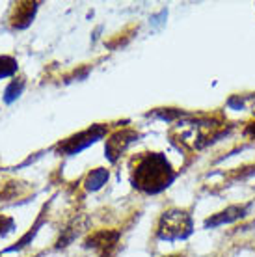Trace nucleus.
I'll return each instance as SVG.
<instances>
[{
    "label": "nucleus",
    "mask_w": 255,
    "mask_h": 257,
    "mask_svg": "<svg viewBox=\"0 0 255 257\" xmlns=\"http://www.w3.org/2000/svg\"><path fill=\"white\" fill-rule=\"evenodd\" d=\"M173 174L170 162L160 153H146L136 161V168L133 170V185L142 192L157 194L170 187L173 181Z\"/></svg>",
    "instance_id": "obj_1"
},
{
    "label": "nucleus",
    "mask_w": 255,
    "mask_h": 257,
    "mask_svg": "<svg viewBox=\"0 0 255 257\" xmlns=\"http://www.w3.org/2000/svg\"><path fill=\"white\" fill-rule=\"evenodd\" d=\"M218 125L211 119H194V121H183L177 125L179 138L192 149H201L207 144L218 138Z\"/></svg>",
    "instance_id": "obj_2"
},
{
    "label": "nucleus",
    "mask_w": 255,
    "mask_h": 257,
    "mask_svg": "<svg viewBox=\"0 0 255 257\" xmlns=\"http://www.w3.org/2000/svg\"><path fill=\"white\" fill-rule=\"evenodd\" d=\"M192 233L190 214L179 209H172L162 214L159 224V238L162 240H179L186 238Z\"/></svg>",
    "instance_id": "obj_3"
},
{
    "label": "nucleus",
    "mask_w": 255,
    "mask_h": 257,
    "mask_svg": "<svg viewBox=\"0 0 255 257\" xmlns=\"http://www.w3.org/2000/svg\"><path fill=\"white\" fill-rule=\"evenodd\" d=\"M104 135V127L102 125H95V127L88 128V131H82L78 135L71 136L69 140H65L62 146H60V151H64L67 155H75L78 151H82L84 148L91 146L95 140H99L101 136Z\"/></svg>",
    "instance_id": "obj_4"
},
{
    "label": "nucleus",
    "mask_w": 255,
    "mask_h": 257,
    "mask_svg": "<svg viewBox=\"0 0 255 257\" xmlns=\"http://www.w3.org/2000/svg\"><path fill=\"white\" fill-rule=\"evenodd\" d=\"M117 238H119V233L117 231H106V229H102V231H97L91 237L86 238V248H93L102 257H108L110 251L114 250L115 244H117Z\"/></svg>",
    "instance_id": "obj_5"
},
{
    "label": "nucleus",
    "mask_w": 255,
    "mask_h": 257,
    "mask_svg": "<svg viewBox=\"0 0 255 257\" xmlns=\"http://www.w3.org/2000/svg\"><path fill=\"white\" fill-rule=\"evenodd\" d=\"M138 138L136 133L133 131H119V133H115V135L110 136V140L106 142V155H108V159L112 162L117 161V157L127 149V146L131 142H134Z\"/></svg>",
    "instance_id": "obj_6"
},
{
    "label": "nucleus",
    "mask_w": 255,
    "mask_h": 257,
    "mask_svg": "<svg viewBox=\"0 0 255 257\" xmlns=\"http://www.w3.org/2000/svg\"><path fill=\"white\" fill-rule=\"evenodd\" d=\"M246 211H248V207H238V205L227 207L225 211L218 212V214L205 220V227H216V225H222V224H231L235 220L242 218L244 214H246Z\"/></svg>",
    "instance_id": "obj_7"
},
{
    "label": "nucleus",
    "mask_w": 255,
    "mask_h": 257,
    "mask_svg": "<svg viewBox=\"0 0 255 257\" xmlns=\"http://www.w3.org/2000/svg\"><path fill=\"white\" fill-rule=\"evenodd\" d=\"M84 224H86V218H84L82 222H80V220H73V222L67 225V229H64V235L58 240V246H67L71 240H75V237L82 231Z\"/></svg>",
    "instance_id": "obj_8"
},
{
    "label": "nucleus",
    "mask_w": 255,
    "mask_h": 257,
    "mask_svg": "<svg viewBox=\"0 0 255 257\" xmlns=\"http://www.w3.org/2000/svg\"><path fill=\"white\" fill-rule=\"evenodd\" d=\"M108 179V172L106 170H102V168H97L93 170L91 174L88 175V179H86V187L89 190H97V188H101L104 183Z\"/></svg>",
    "instance_id": "obj_9"
},
{
    "label": "nucleus",
    "mask_w": 255,
    "mask_h": 257,
    "mask_svg": "<svg viewBox=\"0 0 255 257\" xmlns=\"http://www.w3.org/2000/svg\"><path fill=\"white\" fill-rule=\"evenodd\" d=\"M15 69H17V62L13 58H10V56H2L0 58V78L13 75Z\"/></svg>",
    "instance_id": "obj_10"
},
{
    "label": "nucleus",
    "mask_w": 255,
    "mask_h": 257,
    "mask_svg": "<svg viewBox=\"0 0 255 257\" xmlns=\"http://www.w3.org/2000/svg\"><path fill=\"white\" fill-rule=\"evenodd\" d=\"M244 135L248 136V138H251V140H255V123H249L248 127H246V131H244Z\"/></svg>",
    "instance_id": "obj_11"
},
{
    "label": "nucleus",
    "mask_w": 255,
    "mask_h": 257,
    "mask_svg": "<svg viewBox=\"0 0 255 257\" xmlns=\"http://www.w3.org/2000/svg\"><path fill=\"white\" fill-rule=\"evenodd\" d=\"M251 110H253V112H255V101H253V104H251Z\"/></svg>",
    "instance_id": "obj_12"
},
{
    "label": "nucleus",
    "mask_w": 255,
    "mask_h": 257,
    "mask_svg": "<svg viewBox=\"0 0 255 257\" xmlns=\"http://www.w3.org/2000/svg\"><path fill=\"white\" fill-rule=\"evenodd\" d=\"M173 257H185V255H173Z\"/></svg>",
    "instance_id": "obj_13"
}]
</instances>
